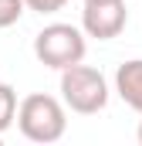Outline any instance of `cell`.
I'll return each mask as SVG.
<instances>
[{
    "mask_svg": "<svg viewBox=\"0 0 142 146\" xmlns=\"http://www.w3.org/2000/svg\"><path fill=\"white\" fill-rule=\"evenodd\" d=\"M14 119H17V92L7 82H0V136L14 126Z\"/></svg>",
    "mask_w": 142,
    "mask_h": 146,
    "instance_id": "obj_6",
    "label": "cell"
},
{
    "mask_svg": "<svg viewBox=\"0 0 142 146\" xmlns=\"http://www.w3.org/2000/svg\"><path fill=\"white\" fill-rule=\"evenodd\" d=\"M14 122L20 126V136L31 139V143H58L64 136V129H68L64 106L54 95H44V92L27 95L17 106V119Z\"/></svg>",
    "mask_w": 142,
    "mask_h": 146,
    "instance_id": "obj_1",
    "label": "cell"
},
{
    "mask_svg": "<svg viewBox=\"0 0 142 146\" xmlns=\"http://www.w3.org/2000/svg\"><path fill=\"white\" fill-rule=\"evenodd\" d=\"M85 3H95V0H85Z\"/></svg>",
    "mask_w": 142,
    "mask_h": 146,
    "instance_id": "obj_10",
    "label": "cell"
},
{
    "mask_svg": "<svg viewBox=\"0 0 142 146\" xmlns=\"http://www.w3.org/2000/svg\"><path fill=\"white\" fill-rule=\"evenodd\" d=\"M125 21H129L125 0H95V3H85V10H81L85 37H98V41L118 37L125 31Z\"/></svg>",
    "mask_w": 142,
    "mask_h": 146,
    "instance_id": "obj_4",
    "label": "cell"
},
{
    "mask_svg": "<svg viewBox=\"0 0 142 146\" xmlns=\"http://www.w3.org/2000/svg\"><path fill=\"white\" fill-rule=\"evenodd\" d=\"M27 10H37V14H58L68 0H24Z\"/></svg>",
    "mask_w": 142,
    "mask_h": 146,
    "instance_id": "obj_8",
    "label": "cell"
},
{
    "mask_svg": "<svg viewBox=\"0 0 142 146\" xmlns=\"http://www.w3.org/2000/svg\"><path fill=\"white\" fill-rule=\"evenodd\" d=\"M0 143H3V136H0Z\"/></svg>",
    "mask_w": 142,
    "mask_h": 146,
    "instance_id": "obj_11",
    "label": "cell"
},
{
    "mask_svg": "<svg viewBox=\"0 0 142 146\" xmlns=\"http://www.w3.org/2000/svg\"><path fill=\"white\" fill-rule=\"evenodd\" d=\"M135 136H139V143H142V122H139V133H135Z\"/></svg>",
    "mask_w": 142,
    "mask_h": 146,
    "instance_id": "obj_9",
    "label": "cell"
},
{
    "mask_svg": "<svg viewBox=\"0 0 142 146\" xmlns=\"http://www.w3.org/2000/svg\"><path fill=\"white\" fill-rule=\"evenodd\" d=\"M85 31L74 27V24H47L44 31H37L34 37V54L41 65L47 68H68V65H78L85 61Z\"/></svg>",
    "mask_w": 142,
    "mask_h": 146,
    "instance_id": "obj_3",
    "label": "cell"
},
{
    "mask_svg": "<svg viewBox=\"0 0 142 146\" xmlns=\"http://www.w3.org/2000/svg\"><path fill=\"white\" fill-rule=\"evenodd\" d=\"M24 10H27L24 0H0V27H14L24 17Z\"/></svg>",
    "mask_w": 142,
    "mask_h": 146,
    "instance_id": "obj_7",
    "label": "cell"
},
{
    "mask_svg": "<svg viewBox=\"0 0 142 146\" xmlns=\"http://www.w3.org/2000/svg\"><path fill=\"white\" fill-rule=\"evenodd\" d=\"M61 99L78 115H95L108 106V82L91 65H68L61 68Z\"/></svg>",
    "mask_w": 142,
    "mask_h": 146,
    "instance_id": "obj_2",
    "label": "cell"
},
{
    "mask_svg": "<svg viewBox=\"0 0 142 146\" xmlns=\"http://www.w3.org/2000/svg\"><path fill=\"white\" fill-rule=\"evenodd\" d=\"M115 92L122 95L125 106H132L142 115V58L122 61L115 68Z\"/></svg>",
    "mask_w": 142,
    "mask_h": 146,
    "instance_id": "obj_5",
    "label": "cell"
}]
</instances>
